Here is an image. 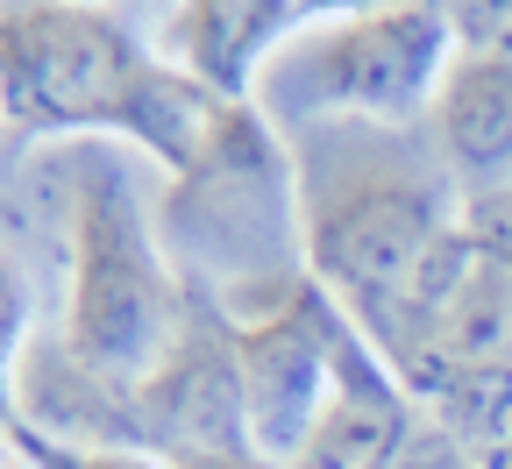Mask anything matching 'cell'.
<instances>
[{
	"label": "cell",
	"mask_w": 512,
	"mask_h": 469,
	"mask_svg": "<svg viewBox=\"0 0 512 469\" xmlns=\"http://www.w3.org/2000/svg\"><path fill=\"white\" fill-rule=\"evenodd\" d=\"M441 15L456 29V50L512 57V0H441Z\"/></svg>",
	"instance_id": "10"
},
{
	"label": "cell",
	"mask_w": 512,
	"mask_h": 469,
	"mask_svg": "<svg viewBox=\"0 0 512 469\" xmlns=\"http://www.w3.org/2000/svg\"><path fill=\"white\" fill-rule=\"evenodd\" d=\"M292 157L306 199V271L384 356L420 278L463 228L456 178L406 128L377 121H306Z\"/></svg>",
	"instance_id": "1"
},
{
	"label": "cell",
	"mask_w": 512,
	"mask_h": 469,
	"mask_svg": "<svg viewBox=\"0 0 512 469\" xmlns=\"http://www.w3.org/2000/svg\"><path fill=\"white\" fill-rule=\"evenodd\" d=\"M456 29L441 0H399L356 22H320L299 29L256 79V114L271 128L306 121H377V128H413L427 121L448 64H456Z\"/></svg>",
	"instance_id": "5"
},
{
	"label": "cell",
	"mask_w": 512,
	"mask_h": 469,
	"mask_svg": "<svg viewBox=\"0 0 512 469\" xmlns=\"http://www.w3.org/2000/svg\"><path fill=\"white\" fill-rule=\"evenodd\" d=\"M214 93L93 0H0V114L43 143H128L171 171L207 143Z\"/></svg>",
	"instance_id": "2"
},
{
	"label": "cell",
	"mask_w": 512,
	"mask_h": 469,
	"mask_svg": "<svg viewBox=\"0 0 512 469\" xmlns=\"http://www.w3.org/2000/svg\"><path fill=\"white\" fill-rule=\"evenodd\" d=\"M15 420H22V391H15V384H0V441L15 434Z\"/></svg>",
	"instance_id": "14"
},
{
	"label": "cell",
	"mask_w": 512,
	"mask_h": 469,
	"mask_svg": "<svg viewBox=\"0 0 512 469\" xmlns=\"http://www.w3.org/2000/svg\"><path fill=\"white\" fill-rule=\"evenodd\" d=\"M356 334H363V327H356L328 292H320L313 278H306L292 299H278L271 313L228 320L256 462L285 469V462L313 441L320 413H328L335 391H342V370H349Z\"/></svg>",
	"instance_id": "6"
},
{
	"label": "cell",
	"mask_w": 512,
	"mask_h": 469,
	"mask_svg": "<svg viewBox=\"0 0 512 469\" xmlns=\"http://www.w3.org/2000/svg\"><path fill=\"white\" fill-rule=\"evenodd\" d=\"M377 8H399V0H299V29H320V22H356V15H377Z\"/></svg>",
	"instance_id": "13"
},
{
	"label": "cell",
	"mask_w": 512,
	"mask_h": 469,
	"mask_svg": "<svg viewBox=\"0 0 512 469\" xmlns=\"http://www.w3.org/2000/svg\"><path fill=\"white\" fill-rule=\"evenodd\" d=\"M392 469H484V462H477L470 441H456L448 427H413V441L399 448Z\"/></svg>",
	"instance_id": "12"
},
{
	"label": "cell",
	"mask_w": 512,
	"mask_h": 469,
	"mask_svg": "<svg viewBox=\"0 0 512 469\" xmlns=\"http://www.w3.org/2000/svg\"><path fill=\"white\" fill-rule=\"evenodd\" d=\"M427 128L456 192H498L512 178V57L463 50L427 107Z\"/></svg>",
	"instance_id": "8"
},
{
	"label": "cell",
	"mask_w": 512,
	"mask_h": 469,
	"mask_svg": "<svg viewBox=\"0 0 512 469\" xmlns=\"http://www.w3.org/2000/svg\"><path fill=\"white\" fill-rule=\"evenodd\" d=\"M477 462H484V469H512V434L484 441V448H477Z\"/></svg>",
	"instance_id": "15"
},
{
	"label": "cell",
	"mask_w": 512,
	"mask_h": 469,
	"mask_svg": "<svg viewBox=\"0 0 512 469\" xmlns=\"http://www.w3.org/2000/svg\"><path fill=\"white\" fill-rule=\"evenodd\" d=\"M0 469H8V441H0Z\"/></svg>",
	"instance_id": "16"
},
{
	"label": "cell",
	"mask_w": 512,
	"mask_h": 469,
	"mask_svg": "<svg viewBox=\"0 0 512 469\" xmlns=\"http://www.w3.org/2000/svg\"><path fill=\"white\" fill-rule=\"evenodd\" d=\"M64 221H72V292H64L57 356L93 391L128 398L185 334L192 292L171 271L136 178L107 143H86L64 164Z\"/></svg>",
	"instance_id": "4"
},
{
	"label": "cell",
	"mask_w": 512,
	"mask_h": 469,
	"mask_svg": "<svg viewBox=\"0 0 512 469\" xmlns=\"http://www.w3.org/2000/svg\"><path fill=\"white\" fill-rule=\"evenodd\" d=\"M292 36H299V0H178L157 50L214 100H256L264 64Z\"/></svg>",
	"instance_id": "7"
},
{
	"label": "cell",
	"mask_w": 512,
	"mask_h": 469,
	"mask_svg": "<svg viewBox=\"0 0 512 469\" xmlns=\"http://www.w3.org/2000/svg\"><path fill=\"white\" fill-rule=\"evenodd\" d=\"M0 128H8V114H0Z\"/></svg>",
	"instance_id": "17"
},
{
	"label": "cell",
	"mask_w": 512,
	"mask_h": 469,
	"mask_svg": "<svg viewBox=\"0 0 512 469\" xmlns=\"http://www.w3.org/2000/svg\"><path fill=\"white\" fill-rule=\"evenodd\" d=\"M8 448L29 455V469H178V462H157L143 448H93V441H64V434H43L29 420H15Z\"/></svg>",
	"instance_id": "9"
},
{
	"label": "cell",
	"mask_w": 512,
	"mask_h": 469,
	"mask_svg": "<svg viewBox=\"0 0 512 469\" xmlns=\"http://www.w3.org/2000/svg\"><path fill=\"white\" fill-rule=\"evenodd\" d=\"M157 235L185 292L207 299L221 320H249L292 299L313 278L292 136L249 100H221L192 164L164 178Z\"/></svg>",
	"instance_id": "3"
},
{
	"label": "cell",
	"mask_w": 512,
	"mask_h": 469,
	"mask_svg": "<svg viewBox=\"0 0 512 469\" xmlns=\"http://www.w3.org/2000/svg\"><path fill=\"white\" fill-rule=\"evenodd\" d=\"M22 356H29V285L15 271V256L0 249V384L22 391Z\"/></svg>",
	"instance_id": "11"
}]
</instances>
